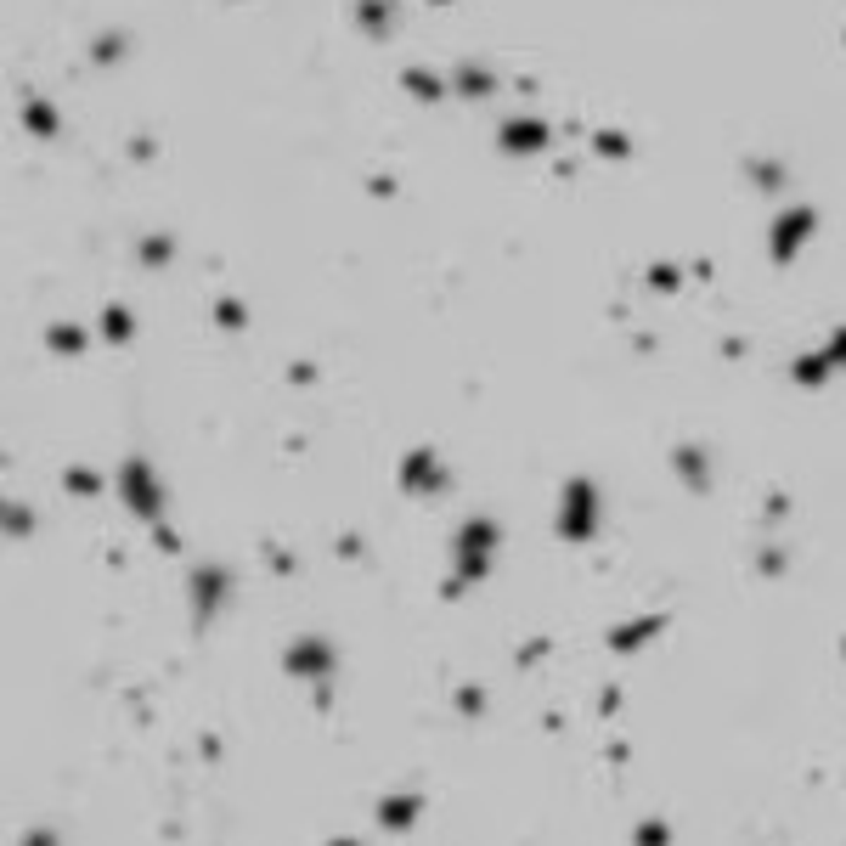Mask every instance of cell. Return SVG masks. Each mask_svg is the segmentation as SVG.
<instances>
[{"label": "cell", "instance_id": "6da1fadb", "mask_svg": "<svg viewBox=\"0 0 846 846\" xmlns=\"http://www.w3.org/2000/svg\"><path fill=\"white\" fill-rule=\"evenodd\" d=\"M452 553H457L452 593H463V587H474V581H486L491 553H497V525H491V519H463V525H457Z\"/></svg>", "mask_w": 846, "mask_h": 846}, {"label": "cell", "instance_id": "7a4b0ae2", "mask_svg": "<svg viewBox=\"0 0 846 846\" xmlns=\"http://www.w3.org/2000/svg\"><path fill=\"white\" fill-rule=\"evenodd\" d=\"M113 486H119V497L130 502V514H141L147 525H158V519H164V480L147 469V457H130Z\"/></svg>", "mask_w": 846, "mask_h": 846}, {"label": "cell", "instance_id": "3957f363", "mask_svg": "<svg viewBox=\"0 0 846 846\" xmlns=\"http://www.w3.org/2000/svg\"><path fill=\"white\" fill-rule=\"evenodd\" d=\"M559 531H564V542H593V531H598V486L593 480H570L559 491Z\"/></svg>", "mask_w": 846, "mask_h": 846}, {"label": "cell", "instance_id": "277c9868", "mask_svg": "<svg viewBox=\"0 0 846 846\" xmlns=\"http://www.w3.org/2000/svg\"><path fill=\"white\" fill-rule=\"evenodd\" d=\"M226 593H232V570H220V564H198V570H192V621L209 627L215 610L226 604Z\"/></svg>", "mask_w": 846, "mask_h": 846}, {"label": "cell", "instance_id": "5b68a950", "mask_svg": "<svg viewBox=\"0 0 846 846\" xmlns=\"http://www.w3.org/2000/svg\"><path fill=\"white\" fill-rule=\"evenodd\" d=\"M813 232H818V215H813L807 204L779 209V220H773V243H768V249H773V260H779V266H784V260H796V254H801V243H807Z\"/></svg>", "mask_w": 846, "mask_h": 846}, {"label": "cell", "instance_id": "8992f818", "mask_svg": "<svg viewBox=\"0 0 846 846\" xmlns=\"http://www.w3.org/2000/svg\"><path fill=\"white\" fill-rule=\"evenodd\" d=\"M333 666H339V655H333V643H328V638H299L294 649H288V672H294V677L328 683Z\"/></svg>", "mask_w": 846, "mask_h": 846}, {"label": "cell", "instance_id": "52a82bcc", "mask_svg": "<svg viewBox=\"0 0 846 846\" xmlns=\"http://www.w3.org/2000/svg\"><path fill=\"white\" fill-rule=\"evenodd\" d=\"M830 373H846V328L835 333L824 350H813V356H801L796 367H790V378H796V384H807V390H813V384H824Z\"/></svg>", "mask_w": 846, "mask_h": 846}, {"label": "cell", "instance_id": "ba28073f", "mask_svg": "<svg viewBox=\"0 0 846 846\" xmlns=\"http://www.w3.org/2000/svg\"><path fill=\"white\" fill-rule=\"evenodd\" d=\"M553 136L542 119H502V153H519V158H531V153H548Z\"/></svg>", "mask_w": 846, "mask_h": 846}, {"label": "cell", "instance_id": "9c48e42d", "mask_svg": "<svg viewBox=\"0 0 846 846\" xmlns=\"http://www.w3.org/2000/svg\"><path fill=\"white\" fill-rule=\"evenodd\" d=\"M401 486L418 491V497H423V491H440V486H446V469H440V457H435V452H412L407 463H401Z\"/></svg>", "mask_w": 846, "mask_h": 846}, {"label": "cell", "instance_id": "30bf717a", "mask_svg": "<svg viewBox=\"0 0 846 846\" xmlns=\"http://www.w3.org/2000/svg\"><path fill=\"white\" fill-rule=\"evenodd\" d=\"M423 801L418 796H384L378 801V824H390V830H407L412 818H418Z\"/></svg>", "mask_w": 846, "mask_h": 846}, {"label": "cell", "instance_id": "8fae6325", "mask_svg": "<svg viewBox=\"0 0 846 846\" xmlns=\"http://www.w3.org/2000/svg\"><path fill=\"white\" fill-rule=\"evenodd\" d=\"M655 632H660V615H643V621H632V627L610 632V649H615V655H627V649H638V643H649Z\"/></svg>", "mask_w": 846, "mask_h": 846}, {"label": "cell", "instance_id": "7c38bea8", "mask_svg": "<svg viewBox=\"0 0 846 846\" xmlns=\"http://www.w3.org/2000/svg\"><path fill=\"white\" fill-rule=\"evenodd\" d=\"M677 469H683L689 491H705V486H711V463H705L700 446H683V452H677Z\"/></svg>", "mask_w": 846, "mask_h": 846}, {"label": "cell", "instance_id": "4fadbf2b", "mask_svg": "<svg viewBox=\"0 0 846 846\" xmlns=\"http://www.w3.org/2000/svg\"><path fill=\"white\" fill-rule=\"evenodd\" d=\"M23 125H29L40 141H51V136H57V113H51L46 102H34V96H29V102H23Z\"/></svg>", "mask_w": 846, "mask_h": 846}, {"label": "cell", "instance_id": "5bb4252c", "mask_svg": "<svg viewBox=\"0 0 846 846\" xmlns=\"http://www.w3.org/2000/svg\"><path fill=\"white\" fill-rule=\"evenodd\" d=\"M452 85H457V96H491V74H486V68H474V63L457 68Z\"/></svg>", "mask_w": 846, "mask_h": 846}, {"label": "cell", "instance_id": "9a60e30c", "mask_svg": "<svg viewBox=\"0 0 846 846\" xmlns=\"http://www.w3.org/2000/svg\"><path fill=\"white\" fill-rule=\"evenodd\" d=\"M361 23H367V34H390L395 29V6H384V0H361Z\"/></svg>", "mask_w": 846, "mask_h": 846}, {"label": "cell", "instance_id": "2e32d148", "mask_svg": "<svg viewBox=\"0 0 846 846\" xmlns=\"http://www.w3.org/2000/svg\"><path fill=\"white\" fill-rule=\"evenodd\" d=\"M130 333H136V322H130L125 305H113V311H102V339H113V345H125Z\"/></svg>", "mask_w": 846, "mask_h": 846}, {"label": "cell", "instance_id": "e0dca14e", "mask_svg": "<svg viewBox=\"0 0 846 846\" xmlns=\"http://www.w3.org/2000/svg\"><path fill=\"white\" fill-rule=\"evenodd\" d=\"M407 85H412V96H423V102L446 96V79H440V74H423V68H407Z\"/></svg>", "mask_w": 846, "mask_h": 846}, {"label": "cell", "instance_id": "ac0fdd59", "mask_svg": "<svg viewBox=\"0 0 846 846\" xmlns=\"http://www.w3.org/2000/svg\"><path fill=\"white\" fill-rule=\"evenodd\" d=\"M751 175L762 192H779L784 187V164H773V158H751Z\"/></svg>", "mask_w": 846, "mask_h": 846}, {"label": "cell", "instance_id": "d6986e66", "mask_svg": "<svg viewBox=\"0 0 846 846\" xmlns=\"http://www.w3.org/2000/svg\"><path fill=\"white\" fill-rule=\"evenodd\" d=\"M170 254H175L170 237H147V243H141V260H147V266H170Z\"/></svg>", "mask_w": 846, "mask_h": 846}, {"label": "cell", "instance_id": "ffe728a7", "mask_svg": "<svg viewBox=\"0 0 846 846\" xmlns=\"http://www.w3.org/2000/svg\"><path fill=\"white\" fill-rule=\"evenodd\" d=\"M51 350H68V356H79V350H85V333H79V328H51Z\"/></svg>", "mask_w": 846, "mask_h": 846}, {"label": "cell", "instance_id": "44dd1931", "mask_svg": "<svg viewBox=\"0 0 846 846\" xmlns=\"http://www.w3.org/2000/svg\"><path fill=\"white\" fill-rule=\"evenodd\" d=\"M63 480H68V486H74V491H102V480H96L91 469H68Z\"/></svg>", "mask_w": 846, "mask_h": 846}, {"label": "cell", "instance_id": "7402d4cb", "mask_svg": "<svg viewBox=\"0 0 846 846\" xmlns=\"http://www.w3.org/2000/svg\"><path fill=\"white\" fill-rule=\"evenodd\" d=\"M220 328H243V305L237 299H220Z\"/></svg>", "mask_w": 846, "mask_h": 846}, {"label": "cell", "instance_id": "603a6c76", "mask_svg": "<svg viewBox=\"0 0 846 846\" xmlns=\"http://www.w3.org/2000/svg\"><path fill=\"white\" fill-rule=\"evenodd\" d=\"M672 835H666V824H643L638 830V846H666Z\"/></svg>", "mask_w": 846, "mask_h": 846}, {"label": "cell", "instance_id": "cb8c5ba5", "mask_svg": "<svg viewBox=\"0 0 846 846\" xmlns=\"http://www.w3.org/2000/svg\"><path fill=\"white\" fill-rule=\"evenodd\" d=\"M457 705H463L469 717H480V711H486V694H480V689H463V694H457Z\"/></svg>", "mask_w": 846, "mask_h": 846}, {"label": "cell", "instance_id": "d4e9b609", "mask_svg": "<svg viewBox=\"0 0 846 846\" xmlns=\"http://www.w3.org/2000/svg\"><path fill=\"white\" fill-rule=\"evenodd\" d=\"M598 153H615V158H621V153H627V141H621V136H598Z\"/></svg>", "mask_w": 846, "mask_h": 846}, {"label": "cell", "instance_id": "484cf974", "mask_svg": "<svg viewBox=\"0 0 846 846\" xmlns=\"http://www.w3.org/2000/svg\"><path fill=\"white\" fill-rule=\"evenodd\" d=\"M23 846H57V835H46V830H34V835H23Z\"/></svg>", "mask_w": 846, "mask_h": 846}, {"label": "cell", "instance_id": "4316f807", "mask_svg": "<svg viewBox=\"0 0 846 846\" xmlns=\"http://www.w3.org/2000/svg\"><path fill=\"white\" fill-rule=\"evenodd\" d=\"M333 846H356V841H333Z\"/></svg>", "mask_w": 846, "mask_h": 846}]
</instances>
